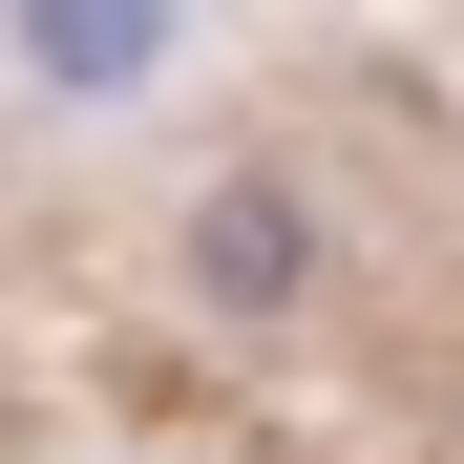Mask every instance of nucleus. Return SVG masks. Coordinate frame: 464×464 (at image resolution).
Wrapping results in <instances>:
<instances>
[{"mask_svg": "<svg viewBox=\"0 0 464 464\" xmlns=\"http://www.w3.org/2000/svg\"><path fill=\"white\" fill-rule=\"evenodd\" d=\"M295 275H317V211L295 190H211L190 211V295L211 317H295Z\"/></svg>", "mask_w": 464, "mask_h": 464, "instance_id": "1", "label": "nucleus"}, {"mask_svg": "<svg viewBox=\"0 0 464 464\" xmlns=\"http://www.w3.org/2000/svg\"><path fill=\"white\" fill-rule=\"evenodd\" d=\"M43 63L63 85H127V63H169V0H43Z\"/></svg>", "mask_w": 464, "mask_h": 464, "instance_id": "2", "label": "nucleus"}]
</instances>
